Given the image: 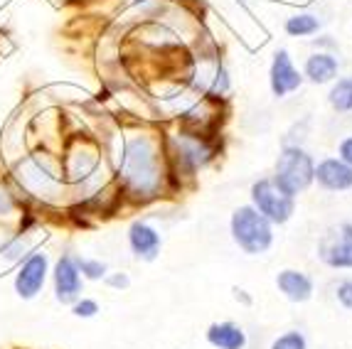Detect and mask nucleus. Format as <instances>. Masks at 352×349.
Listing matches in <instances>:
<instances>
[{"label": "nucleus", "instance_id": "20", "mask_svg": "<svg viewBox=\"0 0 352 349\" xmlns=\"http://www.w3.org/2000/svg\"><path fill=\"white\" fill-rule=\"evenodd\" d=\"M25 251H28L25 241L23 239H15L10 246H6V249H3V254H6L10 261H23V256H30V254H25Z\"/></svg>", "mask_w": 352, "mask_h": 349}, {"label": "nucleus", "instance_id": "15", "mask_svg": "<svg viewBox=\"0 0 352 349\" xmlns=\"http://www.w3.org/2000/svg\"><path fill=\"white\" fill-rule=\"evenodd\" d=\"M283 30L288 37H311L320 30V20L313 12H296L283 23Z\"/></svg>", "mask_w": 352, "mask_h": 349}, {"label": "nucleus", "instance_id": "25", "mask_svg": "<svg viewBox=\"0 0 352 349\" xmlns=\"http://www.w3.org/2000/svg\"><path fill=\"white\" fill-rule=\"evenodd\" d=\"M234 297L236 300H241L244 305H252V297L247 295V291H241V288H234Z\"/></svg>", "mask_w": 352, "mask_h": 349}, {"label": "nucleus", "instance_id": "5", "mask_svg": "<svg viewBox=\"0 0 352 349\" xmlns=\"http://www.w3.org/2000/svg\"><path fill=\"white\" fill-rule=\"evenodd\" d=\"M318 258L333 271H352V221H342L323 234Z\"/></svg>", "mask_w": 352, "mask_h": 349}, {"label": "nucleus", "instance_id": "2", "mask_svg": "<svg viewBox=\"0 0 352 349\" xmlns=\"http://www.w3.org/2000/svg\"><path fill=\"white\" fill-rule=\"evenodd\" d=\"M229 234L247 256H261L274 244V224L252 204L236 207L229 216Z\"/></svg>", "mask_w": 352, "mask_h": 349}, {"label": "nucleus", "instance_id": "12", "mask_svg": "<svg viewBox=\"0 0 352 349\" xmlns=\"http://www.w3.org/2000/svg\"><path fill=\"white\" fill-rule=\"evenodd\" d=\"M276 288L291 303H308L313 297V278L298 268H283L276 275Z\"/></svg>", "mask_w": 352, "mask_h": 349}, {"label": "nucleus", "instance_id": "3", "mask_svg": "<svg viewBox=\"0 0 352 349\" xmlns=\"http://www.w3.org/2000/svg\"><path fill=\"white\" fill-rule=\"evenodd\" d=\"M313 174H316V163L308 150L300 146H286L276 157V168H274V177L276 187L288 197H298L308 187L313 185Z\"/></svg>", "mask_w": 352, "mask_h": 349}, {"label": "nucleus", "instance_id": "10", "mask_svg": "<svg viewBox=\"0 0 352 349\" xmlns=\"http://www.w3.org/2000/svg\"><path fill=\"white\" fill-rule=\"evenodd\" d=\"M129 246L133 251L135 258L141 261H155L160 254V246H163V236L158 234V229L151 227L148 221L135 219L129 227Z\"/></svg>", "mask_w": 352, "mask_h": 349}, {"label": "nucleus", "instance_id": "22", "mask_svg": "<svg viewBox=\"0 0 352 349\" xmlns=\"http://www.w3.org/2000/svg\"><path fill=\"white\" fill-rule=\"evenodd\" d=\"M12 210H15V199H12L10 192H6V190L0 187V216L10 214Z\"/></svg>", "mask_w": 352, "mask_h": 349}, {"label": "nucleus", "instance_id": "17", "mask_svg": "<svg viewBox=\"0 0 352 349\" xmlns=\"http://www.w3.org/2000/svg\"><path fill=\"white\" fill-rule=\"evenodd\" d=\"M269 349H308V339H305L303 332L298 330H288L283 335H278Z\"/></svg>", "mask_w": 352, "mask_h": 349}, {"label": "nucleus", "instance_id": "24", "mask_svg": "<svg viewBox=\"0 0 352 349\" xmlns=\"http://www.w3.org/2000/svg\"><path fill=\"white\" fill-rule=\"evenodd\" d=\"M325 37H328V35H325ZM325 37H323V40H313V47H316L318 52H323V47H335V42L325 40Z\"/></svg>", "mask_w": 352, "mask_h": 349}, {"label": "nucleus", "instance_id": "16", "mask_svg": "<svg viewBox=\"0 0 352 349\" xmlns=\"http://www.w3.org/2000/svg\"><path fill=\"white\" fill-rule=\"evenodd\" d=\"M76 266H79V273L87 280H104L109 275V266L104 261H96V258H82L76 256Z\"/></svg>", "mask_w": 352, "mask_h": 349}, {"label": "nucleus", "instance_id": "1", "mask_svg": "<svg viewBox=\"0 0 352 349\" xmlns=\"http://www.w3.org/2000/svg\"><path fill=\"white\" fill-rule=\"evenodd\" d=\"M121 174L126 185L141 197H151L160 187V168L158 153L153 140L146 135H135L126 143L124 157H121Z\"/></svg>", "mask_w": 352, "mask_h": 349}, {"label": "nucleus", "instance_id": "4", "mask_svg": "<svg viewBox=\"0 0 352 349\" xmlns=\"http://www.w3.org/2000/svg\"><path fill=\"white\" fill-rule=\"evenodd\" d=\"M252 207L264 214L271 224H286L296 212V199L288 197L276 187V182L271 177H261L252 185Z\"/></svg>", "mask_w": 352, "mask_h": 349}, {"label": "nucleus", "instance_id": "6", "mask_svg": "<svg viewBox=\"0 0 352 349\" xmlns=\"http://www.w3.org/2000/svg\"><path fill=\"white\" fill-rule=\"evenodd\" d=\"M50 275V258L42 251H32L30 256H25V261L20 263L18 273H15V293L23 300H32L40 295V291L45 288Z\"/></svg>", "mask_w": 352, "mask_h": 349}, {"label": "nucleus", "instance_id": "14", "mask_svg": "<svg viewBox=\"0 0 352 349\" xmlns=\"http://www.w3.org/2000/svg\"><path fill=\"white\" fill-rule=\"evenodd\" d=\"M328 104L335 113H352V74L335 79L328 91Z\"/></svg>", "mask_w": 352, "mask_h": 349}, {"label": "nucleus", "instance_id": "11", "mask_svg": "<svg viewBox=\"0 0 352 349\" xmlns=\"http://www.w3.org/2000/svg\"><path fill=\"white\" fill-rule=\"evenodd\" d=\"M300 74H303L305 82L316 84V87L333 84L340 76V59L335 57L333 52H313L311 57L305 59Z\"/></svg>", "mask_w": 352, "mask_h": 349}, {"label": "nucleus", "instance_id": "19", "mask_svg": "<svg viewBox=\"0 0 352 349\" xmlns=\"http://www.w3.org/2000/svg\"><path fill=\"white\" fill-rule=\"evenodd\" d=\"M335 300L345 310H352V278H342L335 285Z\"/></svg>", "mask_w": 352, "mask_h": 349}, {"label": "nucleus", "instance_id": "9", "mask_svg": "<svg viewBox=\"0 0 352 349\" xmlns=\"http://www.w3.org/2000/svg\"><path fill=\"white\" fill-rule=\"evenodd\" d=\"M313 182H318V187L325 192H347L352 190V168L340 157H323L316 165Z\"/></svg>", "mask_w": 352, "mask_h": 349}, {"label": "nucleus", "instance_id": "7", "mask_svg": "<svg viewBox=\"0 0 352 349\" xmlns=\"http://www.w3.org/2000/svg\"><path fill=\"white\" fill-rule=\"evenodd\" d=\"M303 74L296 69L294 59L286 49H276L274 52V59H271V67H269V87L271 93L276 96V99H283L288 93L298 91L303 87Z\"/></svg>", "mask_w": 352, "mask_h": 349}, {"label": "nucleus", "instance_id": "23", "mask_svg": "<svg viewBox=\"0 0 352 349\" xmlns=\"http://www.w3.org/2000/svg\"><path fill=\"white\" fill-rule=\"evenodd\" d=\"M104 280L111 285V288H129V285H131V280H129V275H126V273H109Z\"/></svg>", "mask_w": 352, "mask_h": 349}, {"label": "nucleus", "instance_id": "13", "mask_svg": "<svg viewBox=\"0 0 352 349\" xmlns=\"http://www.w3.org/2000/svg\"><path fill=\"white\" fill-rule=\"evenodd\" d=\"M207 342L214 349H244L247 347V332L234 322H212L205 332Z\"/></svg>", "mask_w": 352, "mask_h": 349}, {"label": "nucleus", "instance_id": "18", "mask_svg": "<svg viewBox=\"0 0 352 349\" xmlns=\"http://www.w3.org/2000/svg\"><path fill=\"white\" fill-rule=\"evenodd\" d=\"M72 313H74L76 317H84V320H89V317H94V315L99 313V303H96V300H91V297H79V300H74V303H72Z\"/></svg>", "mask_w": 352, "mask_h": 349}, {"label": "nucleus", "instance_id": "8", "mask_svg": "<svg viewBox=\"0 0 352 349\" xmlns=\"http://www.w3.org/2000/svg\"><path fill=\"white\" fill-rule=\"evenodd\" d=\"M52 283H54V297L59 303H74L82 295L84 278L79 273L74 254H62L54 263L52 271Z\"/></svg>", "mask_w": 352, "mask_h": 349}, {"label": "nucleus", "instance_id": "21", "mask_svg": "<svg viewBox=\"0 0 352 349\" xmlns=\"http://www.w3.org/2000/svg\"><path fill=\"white\" fill-rule=\"evenodd\" d=\"M338 157L352 168V135H345V138L338 143Z\"/></svg>", "mask_w": 352, "mask_h": 349}]
</instances>
